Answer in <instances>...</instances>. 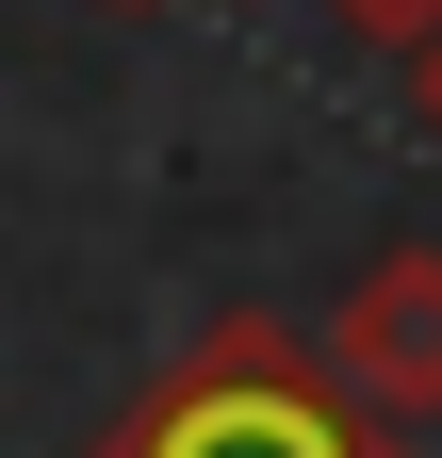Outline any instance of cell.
Here are the masks:
<instances>
[{"label": "cell", "mask_w": 442, "mask_h": 458, "mask_svg": "<svg viewBox=\"0 0 442 458\" xmlns=\"http://www.w3.org/2000/svg\"><path fill=\"white\" fill-rule=\"evenodd\" d=\"M327 17H361V33H377V49H410V33H426V17H442V0H327Z\"/></svg>", "instance_id": "3957f363"}, {"label": "cell", "mask_w": 442, "mask_h": 458, "mask_svg": "<svg viewBox=\"0 0 442 458\" xmlns=\"http://www.w3.org/2000/svg\"><path fill=\"white\" fill-rule=\"evenodd\" d=\"M311 360L344 377L377 426H442V246H377L344 295H327Z\"/></svg>", "instance_id": "7a4b0ae2"}, {"label": "cell", "mask_w": 442, "mask_h": 458, "mask_svg": "<svg viewBox=\"0 0 442 458\" xmlns=\"http://www.w3.org/2000/svg\"><path fill=\"white\" fill-rule=\"evenodd\" d=\"M82 458H410V426H377L361 393L311 360V327L230 311V327H197Z\"/></svg>", "instance_id": "6da1fadb"}, {"label": "cell", "mask_w": 442, "mask_h": 458, "mask_svg": "<svg viewBox=\"0 0 442 458\" xmlns=\"http://www.w3.org/2000/svg\"><path fill=\"white\" fill-rule=\"evenodd\" d=\"M394 66H410V114H426V131H442V17H426V33L394 49Z\"/></svg>", "instance_id": "277c9868"}]
</instances>
